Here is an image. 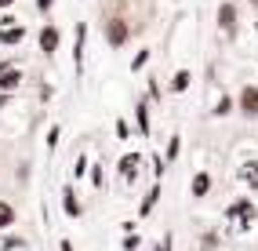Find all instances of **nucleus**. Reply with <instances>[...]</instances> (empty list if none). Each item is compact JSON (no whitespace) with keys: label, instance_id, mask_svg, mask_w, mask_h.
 Segmentation results:
<instances>
[{"label":"nucleus","instance_id":"obj_1","mask_svg":"<svg viewBox=\"0 0 258 251\" xmlns=\"http://www.w3.org/2000/svg\"><path fill=\"white\" fill-rule=\"evenodd\" d=\"M254 219H258V211H254V204H251L247 197L233 200V204L226 208V222H229L233 229H251V226H254Z\"/></svg>","mask_w":258,"mask_h":251},{"label":"nucleus","instance_id":"obj_2","mask_svg":"<svg viewBox=\"0 0 258 251\" xmlns=\"http://www.w3.org/2000/svg\"><path fill=\"white\" fill-rule=\"evenodd\" d=\"M22 84V70L15 62H0V91H15Z\"/></svg>","mask_w":258,"mask_h":251},{"label":"nucleus","instance_id":"obj_3","mask_svg":"<svg viewBox=\"0 0 258 251\" xmlns=\"http://www.w3.org/2000/svg\"><path fill=\"white\" fill-rule=\"evenodd\" d=\"M106 40H109L113 47H120V44L127 40V22H124V19H109V22H106Z\"/></svg>","mask_w":258,"mask_h":251},{"label":"nucleus","instance_id":"obj_4","mask_svg":"<svg viewBox=\"0 0 258 251\" xmlns=\"http://www.w3.org/2000/svg\"><path fill=\"white\" fill-rule=\"evenodd\" d=\"M218 29L226 33V37H233V33H236V8H233V4H222V8H218Z\"/></svg>","mask_w":258,"mask_h":251},{"label":"nucleus","instance_id":"obj_5","mask_svg":"<svg viewBox=\"0 0 258 251\" xmlns=\"http://www.w3.org/2000/svg\"><path fill=\"white\" fill-rule=\"evenodd\" d=\"M240 113H244V116H258V88H251V84L240 91Z\"/></svg>","mask_w":258,"mask_h":251},{"label":"nucleus","instance_id":"obj_6","mask_svg":"<svg viewBox=\"0 0 258 251\" xmlns=\"http://www.w3.org/2000/svg\"><path fill=\"white\" fill-rule=\"evenodd\" d=\"M139 167H142V157L139 153H127L124 160H120V175H124V182H131L135 175H139Z\"/></svg>","mask_w":258,"mask_h":251},{"label":"nucleus","instance_id":"obj_7","mask_svg":"<svg viewBox=\"0 0 258 251\" xmlns=\"http://www.w3.org/2000/svg\"><path fill=\"white\" fill-rule=\"evenodd\" d=\"M55 47H58V29H55V26H47V29L40 33V51H47V55H51Z\"/></svg>","mask_w":258,"mask_h":251},{"label":"nucleus","instance_id":"obj_8","mask_svg":"<svg viewBox=\"0 0 258 251\" xmlns=\"http://www.w3.org/2000/svg\"><path fill=\"white\" fill-rule=\"evenodd\" d=\"M22 37H26L22 26H4L0 29V44H22Z\"/></svg>","mask_w":258,"mask_h":251},{"label":"nucleus","instance_id":"obj_9","mask_svg":"<svg viewBox=\"0 0 258 251\" xmlns=\"http://www.w3.org/2000/svg\"><path fill=\"white\" fill-rule=\"evenodd\" d=\"M240 178H244L247 186H254V190H258V160H247L244 167H240Z\"/></svg>","mask_w":258,"mask_h":251},{"label":"nucleus","instance_id":"obj_10","mask_svg":"<svg viewBox=\"0 0 258 251\" xmlns=\"http://www.w3.org/2000/svg\"><path fill=\"white\" fill-rule=\"evenodd\" d=\"M208 190H211V175L200 171V175L193 178V197H208Z\"/></svg>","mask_w":258,"mask_h":251},{"label":"nucleus","instance_id":"obj_11","mask_svg":"<svg viewBox=\"0 0 258 251\" xmlns=\"http://www.w3.org/2000/svg\"><path fill=\"white\" fill-rule=\"evenodd\" d=\"M15 222V208L11 204H0V229H8Z\"/></svg>","mask_w":258,"mask_h":251},{"label":"nucleus","instance_id":"obj_12","mask_svg":"<svg viewBox=\"0 0 258 251\" xmlns=\"http://www.w3.org/2000/svg\"><path fill=\"white\" fill-rule=\"evenodd\" d=\"M171 88H175V91H185V88H189V70H178L175 80H171Z\"/></svg>","mask_w":258,"mask_h":251},{"label":"nucleus","instance_id":"obj_13","mask_svg":"<svg viewBox=\"0 0 258 251\" xmlns=\"http://www.w3.org/2000/svg\"><path fill=\"white\" fill-rule=\"evenodd\" d=\"M157 197H160V186H153V193H149V197L142 200V215H149V211H153V204H157Z\"/></svg>","mask_w":258,"mask_h":251},{"label":"nucleus","instance_id":"obj_14","mask_svg":"<svg viewBox=\"0 0 258 251\" xmlns=\"http://www.w3.org/2000/svg\"><path fill=\"white\" fill-rule=\"evenodd\" d=\"M66 211H70V215H80V204L73 200V190H66Z\"/></svg>","mask_w":258,"mask_h":251},{"label":"nucleus","instance_id":"obj_15","mask_svg":"<svg viewBox=\"0 0 258 251\" xmlns=\"http://www.w3.org/2000/svg\"><path fill=\"white\" fill-rule=\"evenodd\" d=\"M4 251H26V240H15V237H8V240H4Z\"/></svg>","mask_w":258,"mask_h":251},{"label":"nucleus","instance_id":"obj_16","mask_svg":"<svg viewBox=\"0 0 258 251\" xmlns=\"http://www.w3.org/2000/svg\"><path fill=\"white\" fill-rule=\"evenodd\" d=\"M139 128H142V135H149V116H146V106H139Z\"/></svg>","mask_w":258,"mask_h":251},{"label":"nucleus","instance_id":"obj_17","mask_svg":"<svg viewBox=\"0 0 258 251\" xmlns=\"http://www.w3.org/2000/svg\"><path fill=\"white\" fill-rule=\"evenodd\" d=\"M229 109H233V102H229V98H218V109H215V113H218V116H226Z\"/></svg>","mask_w":258,"mask_h":251},{"label":"nucleus","instance_id":"obj_18","mask_svg":"<svg viewBox=\"0 0 258 251\" xmlns=\"http://www.w3.org/2000/svg\"><path fill=\"white\" fill-rule=\"evenodd\" d=\"M51 4H55V0H37V8H40V11H47Z\"/></svg>","mask_w":258,"mask_h":251},{"label":"nucleus","instance_id":"obj_19","mask_svg":"<svg viewBox=\"0 0 258 251\" xmlns=\"http://www.w3.org/2000/svg\"><path fill=\"white\" fill-rule=\"evenodd\" d=\"M157 251H171V244H167V240H164V244H160V247H157Z\"/></svg>","mask_w":258,"mask_h":251},{"label":"nucleus","instance_id":"obj_20","mask_svg":"<svg viewBox=\"0 0 258 251\" xmlns=\"http://www.w3.org/2000/svg\"><path fill=\"white\" fill-rule=\"evenodd\" d=\"M11 4H15V0H0V8H11Z\"/></svg>","mask_w":258,"mask_h":251},{"label":"nucleus","instance_id":"obj_21","mask_svg":"<svg viewBox=\"0 0 258 251\" xmlns=\"http://www.w3.org/2000/svg\"><path fill=\"white\" fill-rule=\"evenodd\" d=\"M254 29H258V22H254Z\"/></svg>","mask_w":258,"mask_h":251}]
</instances>
